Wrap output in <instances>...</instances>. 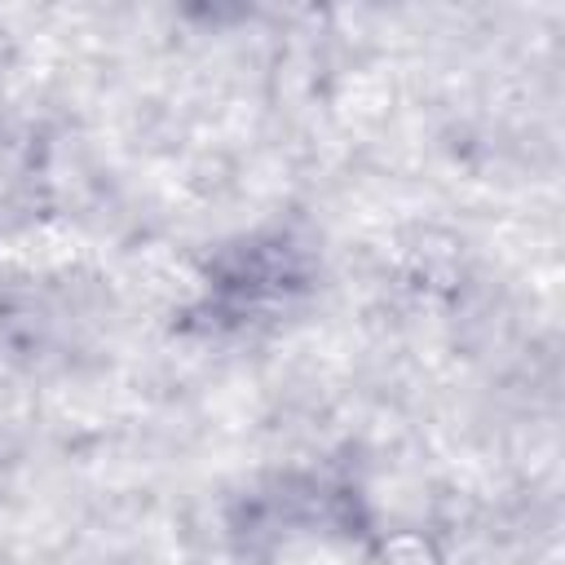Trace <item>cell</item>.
<instances>
[{
  "instance_id": "obj_1",
  "label": "cell",
  "mask_w": 565,
  "mask_h": 565,
  "mask_svg": "<svg viewBox=\"0 0 565 565\" xmlns=\"http://www.w3.org/2000/svg\"><path fill=\"white\" fill-rule=\"evenodd\" d=\"M375 565H441V552L433 547V539H424L415 530H402V534H388L375 547Z\"/></svg>"
}]
</instances>
